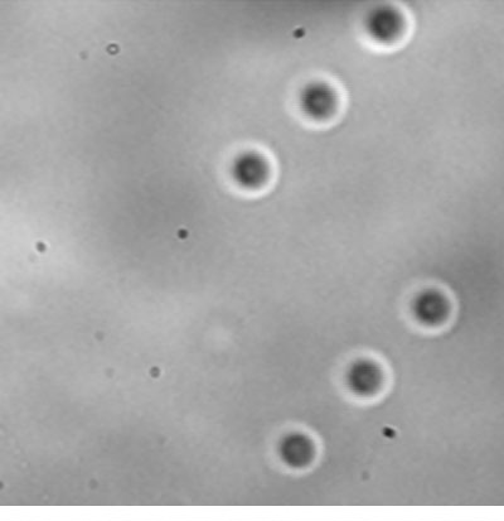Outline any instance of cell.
<instances>
[{"instance_id": "cell-1", "label": "cell", "mask_w": 504, "mask_h": 521, "mask_svg": "<svg viewBox=\"0 0 504 521\" xmlns=\"http://www.w3.org/2000/svg\"><path fill=\"white\" fill-rule=\"evenodd\" d=\"M298 106L300 113L314 123H324L337 114L339 96L329 82L313 80L307 82L299 91Z\"/></svg>"}, {"instance_id": "cell-2", "label": "cell", "mask_w": 504, "mask_h": 521, "mask_svg": "<svg viewBox=\"0 0 504 521\" xmlns=\"http://www.w3.org/2000/svg\"><path fill=\"white\" fill-rule=\"evenodd\" d=\"M363 31L378 46H391L404 36L405 18L396 7H373L363 19Z\"/></svg>"}, {"instance_id": "cell-3", "label": "cell", "mask_w": 504, "mask_h": 521, "mask_svg": "<svg viewBox=\"0 0 504 521\" xmlns=\"http://www.w3.org/2000/svg\"><path fill=\"white\" fill-rule=\"evenodd\" d=\"M232 181L246 191L260 190L270 176V167L264 156L255 151L237 154L230 168Z\"/></svg>"}, {"instance_id": "cell-4", "label": "cell", "mask_w": 504, "mask_h": 521, "mask_svg": "<svg viewBox=\"0 0 504 521\" xmlns=\"http://www.w3.org/2000/svg\"><path fill=\"white\" fill-rule=\"evenodd\" d=\"M449 302L447 297L435 289H426L415 297L413 313L416 320L426 326H438L449 316Z\"/></svg>"}, {"instance_id": "cell-5", "label": "cell", "mask_w": 504, "mask_h": 521, "mask_svg": "<svg viewBox=\"0 0 504 521\" xmlns=\"http://www.w3.org/2000/svg\"><path fill=\"white\" fill-rule=\"evenodd\" d=\"M348 387L353 393L368 397L376 394L382 384L381 369L371 361H358L347 375Z\"/></svg>"}]
</instances>
